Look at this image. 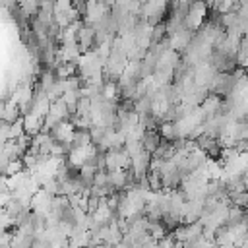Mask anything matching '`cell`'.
<instances>
[{
    "mask_svg": "<svg viewBox=\"0 0 248 248\" xmlns=\"http://www.w3.org/2000/svg\"><path fill=\"white\" fill-rule=\"evenodd\" d=\"M76 126L70 122V120H66V122H60V124H56L48 134L56 140V141H60V143H64V145H70L72 147V140H74V134H76Z\"/></svg>",
    "mask_w": 248,
    "mask_h": 248,
    "instance_id": "277c9868",
    "label": "cell"
},
{
    "mask_svg": "<svg viewBox=\"0 0 248 248\" xmlns=\"http://www.w3.org/2000/svg\"><path fill=\"white\" fill-rule=\"evenodd\" d=\"M207 16H209V4L205 0H192L184 16V27L196 33L205 25Z\"/></svg>",
    "mask_w": 248,
    "mask_h": 248,
    "instance_id": "6da1fadb",
    "label": "cell"
},
{
    "mask_svg": "<svg viewBox=\"0 0 248 248\" xmlns=\"http://www.w3.org/2000/svg\"><path fill=\"white\" fill-rule=\"evenodd\" d=\"M161 141H163V138H161L159 130H147V132H145V136H143V140H141L143 147H145L151 155H153V153H155V149L161 145Z\"/></svg>",
    "mask_w": 248,
    "mask_h": 248,
    "instance_id": "8992f818",
    "label": "cell"
},
{
    "mask_svg": "<svg viewBox=\"0 0 248 248\" xmlns=\"http://www.w3.org/2000/svg\"><path fill=\"white\" fill-rule=\"evenodd\" d=\"M93 143V138H91V130H76L74 134V140H72V149H78V147H87Z\"/></svg>",
    "mask_w": 248,
    "mask_h": 248,
    "instance_id": "ba28073f",
    "label": "cell"
},
{
    "mask_svg": "<svg viewBox=\"0 0 248 248\" xmlns=\"http://www.w3.org/2000/svg\"><path fill=\"white\" fill-rule=\"evenodd\" d=\"M149 234L157 240H161L163 236H167V227L163 225V221H151L149 219Z\"/></svg>",
    "mask_w": 248,
    "mask_h": 248,
    "instance_id": "30bf717a",
    "label": "cell"
},
{
    "mask_svg": "<svg viewBox=\"0 0 248 248\" xmlns=\"http://www.w3.org/2000/svg\"><path fill=\"white\" fill-rule=\"evenodd\" d=\"M240 248H248V244H242V246H240Z\"/></svg>",
    "mask_w": 248,
    "mask_h": 248,
    "instance_id": "4fadbf2b",
    "label": "cell"
},
{
    "mask_svg": "<svg viewBox=\"0 0 248 248\" xmlns=\"http://www.w3.org/2000/svg\"><path fill=\"white\" fill-rule=\"evenodd\" d=\"M192 39H194V31L182 27V29H178L176 33H172V35L169 37V45H170V48H174L176 52L186 54V50H188L190 45H192Z\"/></svg>",
    "mask_w": 248,
    "mask_h": 248,
    "instance_id": "3957f363",
    "label": "cell"
},
{
    "mask_svg": "<svg viewBox=\"0 0 248 248\" xmlns=\"http://www.w3.org/2000/svg\"><path fill=\"white\" fill-rule=\"evenodd\" d=\"M244 211H246V209H240V207H236V205H231V209H229V217H227V223H225V225H227L229 229L240 225V223L244 221Z\"/></svg>",
    "mask_w": 248,
    "mask_h": 248,
    "instance_id": "9c48e42d",
    "label": "cell"
},
{
    "mask_svg": "<svg viewBox=\"0 0 248 248\" xmlns=\"http://www.w3.org/2000/svg\"><path fill=\"white\" fill-rule=\"evenodd\" d=\"M159 134H161V138L167 140V141H176V140H178L176 122H169V120L161 122V124H159Z\"/></svg>",
    "mask_w": 248,
    "mask_h": 248,
    "instance_id": "52a82bcc",
    "label": "cell"
},
{
    "mask_svg": "<svg viewBox=\"0 0 248 248\" xmlns=\"http://www.w3.org/2000/svg\"><path fill=\"white\" fill-rule=\"evenodd\" d=\"M231 203L240 207V209H248V190L244 192H232L231 194Z\"/></svg>",
    "mask_w": 248,
    "mask_h": 248,
    "instance_id": "8fae6325",
    "label": "cell"
},
{
    "mask_svg": "<svg viewBox=\"0 0 248 248\" xmlns=\"http://www.w3.org/2000/svg\"><path fill=\"white\" fill-rule=\"evenodd\" d=\"M130 157H132V170H134L136 178L145 176V174L149 172V169H151L153 155H151V153H149L145 147H141V149H138L136 153H132Z\"/></svg>",
    "mask_w": 248,
    "mask_h": 248,
    "instance_id": "7a4b0ae2",
    "label": "cell"
},
{
    "mask_svg": "<svg viewBox=\"0 0 248 248\" xmlns=\"http://www.w3.org/2000/svg\"><path fill=\"white\" fill-rule=\"evenodd\" d=\"M52 202H54V196L48 194L45 188H41V190L33 196V200H31V209H33L35 213L48 215L50 209H52Z\"/></svg>",
    "mask_w": 248,
    "mask_h": 248,
    "instance_id": "5b68a950",
    "label": "cell"
},
{
    "mask_svg": "<svg viewBox=\"0 0 248 248\" xmlns=\"http://www.w3.org/2000/svg\"><path fill=\"white\" fill-rule=\"evenodd\" d=\"M246 2H248V0H238V4H246Z\"/></svg>",
    "mask_w": 248,
    "mask_h": 248,
    "instance_id": "7c38bea8",
    "label": "cell"
}]
</instances>
